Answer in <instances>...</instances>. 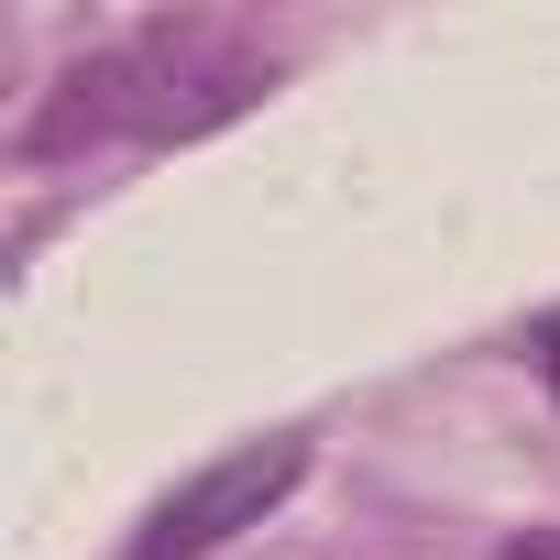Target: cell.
Segmentation results:
<instances>
[{
	"mask_svg": "<svg viewBox=\"0 0 560 560\" xmlns=\"http://www.w3.org/2000/svg\"><path fill=\"white\" fill-rule=\"evenodd\" d=\"M275 89V67L209 23H154L143 45L121 56H89L67 67L56 110L34 121V154H67L89 132H132V143H187V132H220L231 110H253Z\"/></svg>",
	"mask_w": 560,
	"mask_h": 560,
	"instance_id": "1",
	"label": "cell"
},
{
	"mask_svg": "<svg viewBox=\"0 0 560 560\" xmlns=\"http://www.w3.org/2000/svg\"><path fill=\"white\" fill-rule=\"evenodd\" d=\"M298 472H308V440H298V429H275V440H253V451H231V462L187 472V483L143 516V538H132L121 560H198V549H220V538L264 527L275 505L298 494Z\"/></svg>",
	"mask_w": 560,
	"mask_h": 560,
	"instance_id": "2",
	"label": "cell"
},
{
	"mask_svg": "<svg viewBox=\"0 0 560 560\" xmlns=\"http://www.w3.org/2000/svg\"><path fill=\"white\" fill-rule=\"evenodd\" d=\"M494 560H560V527H527V538H505Z\"/></svg>",
	"mask_w": 560,
	"mask_h": 560,
	"instance_id": "3",
	"label": "cell"
},
{
	"mask_svg": "<svg viewBox=\"0 0 560 560\" xmlns=\"http://www.w3.org/2000/svg\"><path fill=\"white\" fill-rule=\"evenodd\" d=\"M538 374H549V396H560V319L538 330Z\"/></svg>",
	"mask_w": 560,
	"mask_h": 560,
	"instance_id": "4",
	"label": "cell"
}]
</instances>
